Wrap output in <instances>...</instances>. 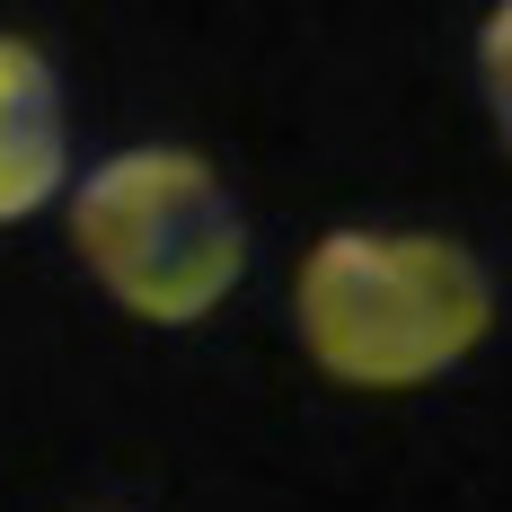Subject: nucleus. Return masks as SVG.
I'll use <instances>...</instances> for the list:
<instances>
[{"mask_svg": "<svg viewBox=\"0 0 512 512\" xmlns=\"http://www.w3.org/2000/svg\"><path fill=\"white\" fill-rule=\"evenodd\" d=\"M292 327L345 389H424L495 327V283L433 230H327L292 274Z\"/></svg>", "mask_w": 512, "mask_h": 512, "instance_id": "1", "label": "nucleus"}, {"mask_svg": "<svg viewBox=\"0 0 512 512\" xmlns=\"http://www.w3.org/2000/svg\"><path fill=\"white\" fill-rule=\"evenodd\" d=\"M71 248L142 327H195L248 274V221L204 151H115L71 186Z\"/></svg>", "mask_w": 512, "mask_h": 512, "instance_id": "2", "label": "nucleus"}, {"mask_svg": "<svg viewBox=\"0 0 512 512\" xmlns=\"http://www.w3.org/2000/svg\"><path fill=\"white\" fill-rule=\"evenodd\" d=\"M71 177V106L45 45L0 27V230L36 221Z\"/></svg>", "mask_w": 512, "mask_h": 512, "instance_id": "3", "label": "nucleus"}, {"mask_svg": "<svg viewBox=\"0 0 512 512\" xmlns=\"http://www.w3.org/2000/svg\"><path fill=\"white\" fill-rule=\"evenodd\" d=\"M477 71H486V106H495V133L512 151V0H495L486 36H477Z\"/></svg>", "mask_w": 512, "mask_h": 512, "instance_id": "4", "label": "nucleus"}]
</instances>
